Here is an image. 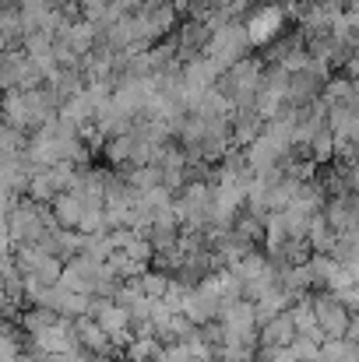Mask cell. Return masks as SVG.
<instances>
[{
    "label": "cell",
    "mask_w": 359,
    "mask_h": 362,
    "mask_svg": "<svg viewBox=\"0 0 359 362\" xmlns=\"http://www.w3.org/2000/svg\"><path fill=\"white\" fill-rule=\"evenodd\" d=\"M4 226H7L11 246H35V243L42 240V233L53 226V218H50V211H46L42 204H35V201H11Z\"/></svg>",
    "instance_id": "cell-1"
},
{
    "label": "cell",
    "mask_w": 359,
    "mask_h": 362,
    "mask_svg": "<svg viewBox=\"0 0 359 362\" xmlns=\"http://www.w3.org/2000/svg\"><path fill=\"white\" fill-rule=\"evenodd\" d=\"M310 310H314V324H317V334L321 338H346L349 327H353V313L328 292H317L310 296Z\"/></svg>",
    "instance_id": "cell-2"
},
{
    "label": "cell",
    "mask_w": 359,
    "mask_h": 362,
    "mask_svg": "<svg viewBox=\"0 0 359 362\" xmlns=\"http://www.w3.org/2000/svg\"><path fill=\"white\" fill-rule=\"evenodd\" d=\"M278 28H282V7L278 4H261L243 25L250 46H268L278 35Z\"/></svg>",
    "instance_id": "cell-3"
},
{
    "label": "cell",
    "mask_w": 359,
    "mask_h": 362,
    "mask_svg": "<svg viewBox=\"0 0 359 362\" xmlns=\"http://www.w3.org/2000/svg\"><path fill=\"white\" fill-rule=\"evenodd\" d=\"M46 211H50V218H53L57 229L78 233V222H81V215H85V201H81L74 190H67V194H57V197L50 201Z\"/></svg>",
    "instance_id": "cell-4"
},
{
    "label": "cell",
    "mask_w": 359,
    "mask_h": 362,
    "mask_svg": "<svg viewBox=\"0 0 359 362\" xmlns=\"http://www.w3.org/2000/svg\"><path fill=\"white\" fill-rule=\"evenodd\" d=\"M296 338V327L289 320V313H278L264 324H257V349H289Z\"/></svg>",
    "instance_id": "cell-5"
},
{
    "label": "cell",
    "mask_w": 359,
    "mask_h": 362,
    "mask_svg": "<svg viewBox=\"0 0 359 362\" xmlns=\"http://www.w3.org/2000/svg\"><path fill=\"white\" fill-rule=\"evenodd\" d=\"M162 356V341L155 334H134L127 341V359L130 362H159Z\"/></svg>",
    "instance_id": "cell-6"
},
{
    "label": "cell",
    "mask_w": 359,
    "mask_h": 362,
    "mask_svg": "<svg viewBox=\"0 0 359 362\" xmlns=\"http://www.w3.org/2000/svg\"><path fill=\"white\" fill-rule=\"evenodd\" d=\"M317 359L321 362H359V352H356V345L346 341V338H324Z\"/></svg>",
    "instance_id": "cell-7"
},
{
    "label": "cell",
    "mask_w": 359,
    "mask_h": 362,
    "mask_svg": "<svg viewBox=\"0 0 359 362\" xmlns=\"http://www.w3.org/2000/svg\"><path fill=\"white\" fill-rule=\"evenodd\" d=\"M57 320H60V317H57L53 310H46V306H32V310H25V313H21V327H25V334H28V338H35V334L50 331Z\"/></svg>",
    "instance_id": "cell-8"
},
{
    "label": "cell",
    "mask_w": 359,
    "mask_h": 362,
    "mask_svg": "<svg viewBox=\"0 0 359 362\" xmlns=\"http://www.w3.org/2000/svg\"><path fill=\"white\" fill-rule=\"evenodd\" d=\"M130 155H134V141H130V130L120 134V137H110L106 141V158L113 165H130Z\"/></svg>",
    "instance_id": "cell-9"
},
{
    "label": "cell",
    "mask_w": 359,
    "mask_h": 362,
    "mask_svg": "<svg viewBox=\"0 0 359 362\" xmlns=\"http://www.w3.org/2000/svg\"><path fill=\"white\" fill-rule=\"evenodd\" d=\"M18 356H21V338L7 324H0V362H14Z\"/></svg>",
    "instance_id": "cell-10"
}]
</instances>
